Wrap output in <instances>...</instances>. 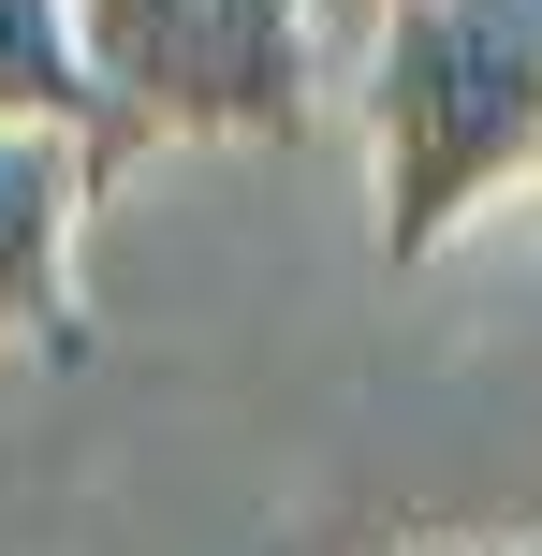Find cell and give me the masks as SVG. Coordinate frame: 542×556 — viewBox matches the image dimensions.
<instances>
[{
	"label": "cell",
	"instance_id": "4",
	"mask_svg": "<svg viewBox=\"0 0 542 556\" xmlns=\"http://www.w3.org/2000/svg\"><path fill=\"white\" fill-rule=\"evenodd\" d=\"M0 132L74 147L88 176H117V162H133V147H117V117H103V88H88L74 0H0Z\"/></svg>",
	"mask_w": 542,
	"mask_h": 556
},
{
	"label": "cell",
	"instance_id": "2",
	"mask_svg": "<svg viewBox=\"0 0 542 556\" xmlns=\"http://www.w3.org/2000/svg\"><path fill=\"white\" fill-rule=\"evenodd\" d=\"M88 88H103L117 147H279L308 132L323 15L308 0H74Z\"/></svg>",
	"mask_w": 542,
	"mask_h": 556
},
{
	"label": "cell",
	"instance_id": "5",
	"mask_svg": "<svg viewBox=\"0 0 542 556\" xmlns=\"http://www.w3.org/2000/svg\"><path fill=\"white\" fill-rule=\"evenodd\" d=\"M469 556H542V542H469Z\"/></svg>",
	"mask_w": 542,
	"mask_h": 556
},
{
	"label": "cell",
	"instance_id": "1",
	"mask_svg": "<svg viewBox=\"0 0 542 556\" xmlns=\"http://www.w3.org/2000/svg\"><path fill=\"white\" fill-rule=\"evenodd\" d=\"M514 176H542V0H381L367 45L381 264H426Z\"/></svg>",
	"mask_w": 542,
	"mask_h": 556
},
{
	"label": "cell",
	"instance_id": "3",
	"mask_svg": "<svg viewBox=\"0 0 542 556\" xmlns=\"http://www.w3.org/2000/svg\"><path fill=\"white\" fill-rule=\"evenodd\" d=\"M103 176L45 132H0V352H74L88 307H74V220Z\"/></svg>",
	"mask_w": 542,
	"mask_h": 556
}]
</instances>
